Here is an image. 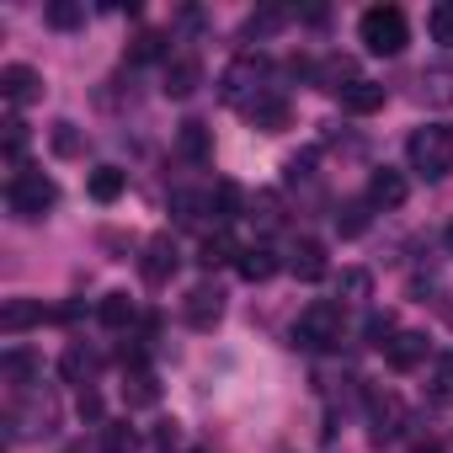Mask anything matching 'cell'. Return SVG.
<instances>
[{
    "mask_svg": "<svg viewBox=\"0 0 453 453\" xmlns=\"http://www.w3.org/2000/svg\"><path fill=\"white\" fill-rule=\"evenodd\" d=\"M405 155H411V171H421L426 181H442V176L453 171V128H448V123L416 128L411 144H405Z\"/></svg>",
    "mask_w": 453,
    "mask_h": 453,
    "instance_id": "1",
    "label": "cell"
},
{
    "mask_svg": "<svg viewBox=\"0 0 453 453\" xmlns=\"http://www.w3.org/2000/svg\"><path fill=\"white\" fill-rule=\"evenodd\" d=\"M59 426V405H54V395H17L12 405H6V437L12 442H27V437H49Z\"/></svg>",
    "mask_w": 453,
    "mask_h": 453,
    "instance_id": "2",
    "label": "cell"
},
{
    "mask_svg": "<svg viewBox=\"0 0 453 453\" xmlns=\"http://www.w3.org/2000/svg\"><path fill=\"white\" fill-rule=\"evenodd\" d=\"M357 38L368 43V54H400L411 43V22L400 6H368L357 22Z\"/></svg>",
    "mask_w": 453,
    "mask_h": 453,
    "instance_id": "3",
    "label": "cell"
},
{
    "mask_svg": "<svg viewBox=\"0 0 453 453\" xmlns=\"http://www.w3.org/2000/svg\"><path fill=\"white\" fill-rule=\"evenodd\" d=\"M342 331H347V320H342V304H331V299H315V304L299 310V320H294V342H299V347H315V352L336 347Z\"/></svg>",
    "mask_w": 453,
    "mask_h": 453,
    "instance_id": "4",
    "label": "cell"
},
{
    "mask_svg": "<svg viewBox=\"0 0 453 453\" xmlns=\"http://www.w3.org/2000/svg\"><path fill=\"white\" fill-rule=\"evenodd\" d=\"M54 197H59V187H54L43 171H17L12 187H6V203H12L17 219H43V213L54 208Z\"/></svg>",
    "mask_w": 453,
    "mask_h": 453,
    "instance_id": "5",
    "label": "cell"
},
{
    "mask_svg": "<svg viewBox=\"0 0 453 453\" xmlns=\"http://www.w3.org/2000/svg\"><path fill=\"white\" fill-rule=\"evenodd\" d=\"M262 75H267V59H262V54H241L230 70H224L219 96L230 102V107H251V102L262 96Z\"/></svg>",
    "mask_w": 453,
    "mask_h": 453,
    "instance_id": "6",
    "label": "cell"
},
{
    "mask_svg": "<svg viewBox=\"0 0 453 453\" xmlns=\"http://www.w3.org/2000/svg\"><path fill=\"white\" fill-rule=\"evenodd\" d=\"M219 315H224V294H219L213 283H197V288L187 294V304H181V320H187L192 331H213Z\"/></svg>",
    "mask_w": 453,
    "mask_h": 453,
    "instance_id": "7",
    "label": "cell"
},
{
    "mask_svg": "<svg viewBox=\"0 0 453 453\" xmlns=\"http://www.w3.org/2000/svg\"><path fill=\"white\" fill-rule=\"evenodd\" d=\"M246 118H251L262 134H283V128L294 123V102H288L283 91H262V96L246 107Z\"/></svg>",
    "mask_w": 453,
    "mask_h": 453,
    "instance_id": "8",
    "label": "cell"
},
{
    "mask_svg": "<svg viewBox=\"0 0 453 453\" xmlns=\"http://www.w3.org/2000/svg\"><path fill=\"white\" fill-rule=\"evenodd\" d=\"M0 96H6L12 107H27V102L43 96V75L33 65H6L0 70Z\"/></svg>",
    "mask_w": 453,
    "mask_h": 453,
    "instance_id": "9",
    "label": "cell"
},
{
    "mask_svg": "<svg viewBox=\"0 0 453 453\" xmlns=\"http://www.w3.org/2000/svg\"><path fill=\"white\" fill-rule=\"evenodd\" d=\"M176 241L171 235H155L150 246H144V262H139V273H144V283L150 288H160V283H171V273H176Z\"/></svg>",
    "mask_w": 453,
    "mask_h": 453,
    "instance_id": "10",
    "label": "cell"
},
{
    "mask_svg": "<svg viewBox=\"0 0 453 453\" xmlns=\"http://www.w3.org/2000/svg\"><path fill=\"white\" fill-rule=\"evenodd\" d=\"M197 81H203V59L197 54H171L165 59V96H192L197 91Z\"/></svg>",
    "mask_w": 453,
    "mask_h": 453,
    "instance_id": "11",
    "label": "cell"
},
{
    "mask_svg": "<svg viewBox=\"0 0 453 453\" xmlns=\"http://www.w3.org/2000/svg\"><path fill=\"white\" fill-rule=\"evenodd\" d=\"M421 357H426V336H421V331H395V336L384 342V363H389V368H400V373H405V368H416Z\"/></svg>",
    "mask_w": 453,
    "mask_h": 453,
    "instance_id": "12",
    "label": "cell"
},
{
    "mask_svg": "<svg viewBox=\"0 0 453 453\" xmlns=\"http://www.w3.org/2000/svg\"><path fill=\"white\" fill-rule=\"evenodd\" d=\"M368 203H373V208H400V203H405V176L389 171V165L373 171V176H368Z\"/></svg>",
    "mask_w": 453,
    "mask_h": 453,
    "instance_id": "13",
    "label": "cell"
},
{
    "mask_svg": "<svg viewBox=\"0 0 453 453\" xmlns=\"http://www.w3.org/2000/svg\"><path fill=\"white\" fill-rule=\"evenodd\" d=\"M288 267H294L299 283H320V278H326V246H320V241H299L294 257H288Z\"/></svg>",
    "mask_w": 453,
    "mask_h": 453,
    "instance_id": "14",
    "label": "cell"
},
{
    "mask_svg": "<svg viewBox=\"0 0 453 453\" xmlns=\"http://www.w3.org/2000/svg\"><path fill=\"white\" fill-rule=\"evenodd\" d=\"M38 320H43V304H33V299H6V310H0V331L6 336H22Z\"/></svg>",
    "mask_w": 453,
    "mask_h": 453,
    "instance_id": "15",
    "label": "cell"
},
{
    "mask_svg": "<svg viewBox=\"0 0 453 453\" xmlns=\"http://www.w3.org/2000/svg\"><path fill=\"white\" fill-rule=\"evenodd\" d=\"M0 373H6V384L22 395V389H27V379H38V357H33L27 347H12L6 357H0Z\"/></svg>",
    "mask_w": 453,
    "mask_h": 453,
    "instance_id": "16",
    "label": "cell"
},
{
    "mask_svg": "<svg viewBox=\"0 0 453 453\" xmlns=\"http://www.w3.org/2000/svg\"><path fill=\"white\" fill-rule=\"evenodd\" d=\"M342 107H347L352 118H368V112H379V107H384V86L357 81V86H347V91H342Z\"/></svg>",
    "mask_w": 453,
    "mask_h": 453,
    "instance_id": "17",
    "label": "cell"
},
{
    "mask_svg": "<svg viewBox=\"0 0 453 453\" xmlns=\"http://www.w3.org/2000/svg\"><path fill=\"white\" fill-rule=\"evenodd\" d=\"M235 267H241V278H246V283H267V278L278 273V257H273L267 246H246Z\"/></svg>",
    "mask_w": 453,
    "mask_h": 453,
    "instance_id": "18",
    "label": "cell"
},
{
    "mask_svg": "<svg viewBox=\"0 0 453 453\" xmlns=\"http://www.w3.org/2000/svg\"><path fill=\"white\" fill-rule=\"evenodd\" d=\"M123 400H128L134 411H144V405H155V400H160V384H155V373H144V368H134V373L123 379Z\"/></svg>",
    "mask_w": 453,
    "mask_h": 453,
    "instance_id": "19",
    "label": "cell"
},
{
    "mask_svg": "<svg viewBox=\"0 0 453 453\" xmlns=\"http://www.w3.org/2000/svg\"><path fill=\"white\" fill-rule=\"evenodd\" d=\"M43 22H49L54 33H75V27L86 22V6H81V0H49V12H43Z\"/></svg>",
    "mask_w": 453,
    "mask_h": 453,
    "instance_id": "20",
    "label": "cell"
},
{
    "mask_svg": "<svg viewBox=\"0 0 453 453\" xmlns=\"http://www.w3.org/2000/svg\"><path fill=\"white\" fill-rule=\"evenodd\" d=\"M123 187H128V176H123L118 165H96V171H91V197H96V203H118Z\"/></svg>",
    "mask_w": 453,
    "mask_h": 453,
    "instance_id": "21",
    "label": "cell"
},
{
    "mask_svg": "<svg viewBox=\"0 0 453 453\" xmlns=\"http://www.w3.org/2000/svg\"><path fill=\"white\" fill-rule=\"evenodd\" d=\"M208 213H213L219 224H230V219L241 213V187H235V181H219V187L208 192Z\"/></svg>",
    "mask_w": 453,
    "mask_h": 453,
    "instance_id": "22",
    "label": "cell"
},
{
    "mask_svg": "<svg viewBox=\"0 0 453 453\" xmlns=\"http://www.w3.org/2000/svg\"><path fill=\"white\" fill-rule=\"evenodd\" d=\"M368 208H373L368 197H363V203H342V213H336V235H342V241H357V235L368 230Z\"/></svg>",
    "mask_w": 453,
    "mask_h": 453,
    "instance_id": "23",
    "label": "cell"
},
{
    "mask_svg": "<svg viewBox=\"0 0 453 453\" xmlns=\"http://www.w3.org/2000/svg\"><path fill=\"white\" fill-rule=\"evenodd\" d=\"M96 315H102L107 331H128V326H134V299H128V294H107Z\"/></svg>",
    "mask_w": 453,
    "mask_h": 453,
    "instance_id": "24",
    "label": "cell"
},
{
    "mask_svg": "<svg viewBox=\"0 0 453 453\" xmlns=\"http://www.w3.org/2000/svg\"><path fill=\"white\" fill-rule=\"evenodd\" d=\"M102 453H139V432L128 421H102Z\"/></svg>",
    "mask_w": 453,
    "mask_h": 453,
    "instance_id": "25",
    "label": "cell"
},
{
    "mask_svg": "<svg viewBox=\"0 0 453 453\" xmlns=\"http://www.w3.org/2000/svg\"><path fill=\"white\" fill-rule=\"evenodd\" d=\"M421 102L453 107V70H426V75H421Z\"/></svg>",
    "mask_w": 453,
    "mask_h": 453,
    "instance_id": "26",
    "label": "cell"
},
{
    "mask_svg": "<svg viewBox=\"0 0 453 453\" xmlns=\"http://www.w3.org/2000/svg\"><path fill=\"white\" fill-rule=\"evenodd\" d=\"M426 33H432V43L453 49V0H437V6L426 12Z\"/></svg>",
    "mask_w": 453,
    "mask_h": 453,
    "instance_id": "27",
    "label": "cell"
},
{
    "mask_svg": "<svg viewBox=\"0 0 453 453\" xmlns=\"http://www.w3.org/2000/svg\"><path fill=\"white\" fill-rule=\"evenodd\" d=\"M176 150H181L187 160H208V128H203V123H181V128H176Z\"/></svg>",
    "mask_w": 453,
    "mask_h": 453,
    "instance_id": "28",
    "label": "cell"
},
{
    "mask_svg": "<svg viewBox=\"0 0 453 453\" xmlns=\"http://www.w3.org/2000/svg\"><path fill=\"white\" fill-rule=\"evenodd\" d=\"M197 262H203V267H224V262H241V251H235V241H230V235L219 230V235H208V241H203V257H197Z\"/></svg>",
    "mask_w": 453,
    "mask_h": 453,
    "instance_id": "29",
    "label": "cell"
},
{
    "mask_svg": "<svg viewBox=\"0 0 453 453\" xmlns=\"http://www.w3.org/2000/svg\"><path fill=\"white\" fill-rule=\"evenodd\" d=\"M320 86H326V91H347V86H357V81H352V59L331 54V59L320 65Z\"/></svg>",
    "mask_w": 453,
    "mask_h": 453,
    "instance_id": "30",
    "label": "cell"
},
{
    "mask_svg": "<svg viewBox=\"0 0 453 453\" xmlns=\"http://www.w3.org/2000/svg\"><path fill=\"white\" fill-rule=\"evenodd\" d=\"M91 368H96V357H91L86 347H70V352L59 357V373H65L70 384H86V379H91Z\"/></svg>",
    "mask_w": 453,
    "mask_h": 453,
    "instance_id": "31",
    "label": "cell"
},
{
    "mask_svg": "<svg viewBox=\"0 0 453 453\" xmlns=\"http://www.w3.org/2000/svg\"><path fill=\"white\" fill-rule=\"evenodd\" d=\"M128 59H134V65L165 59V38H160V33H139V38H134V49H128Z\"/></svg>",
    "mask_w": 453,
    "mask_h": 453,
    "instance_id": "32",
    "label": "cell"
},
{
    "mask_svg": "<svg viewBox=\"0 0 453 453\" xmlns=\"http://www.w3.org/2000/svg\"><path fill=\"white\" fill-rule=\"evenodd\" d=\"M49 144H54V155H81V150H86L81 134H75V123H54V128H49Z\"/></svg>",
    "mask_w": 453,
    "mask_h": 453,
    "instance_id": "33",
    "label": "cell"
},
{
    "mask_svg": "<svg viewBox=\"0 0 453 453\" xmlns=\"http://www.w3.org/2000/svg\"><path fill=\"white\" fill-rule=\"evenodd\" d=\"M336 288H342V299H368V288H373V278H368L363 267H347V273L336 278Z\"/></svg>",
    "mask_w": 453,
    "mask_h": 453,
    "instance_id": "34",
    "label": "cell"
},
{
    "mask_svg": "<svg viewBox=\"0 0 453 453\" xmlns=\"http://www.w3.org/2000/svg\"><path fill=\"white\" fill-rule=\"evenodd\" d=\"M395 421H400V400H389V395L379 400V395H373V432H379V437H389V432H395Z\"/></svg>",
    "mask_w": 453,
    "mask_h": 453,
    "instance_id": "35",
    "label": "cell"
},
{
    "mask_svg": "<svg viewBox=\"0 0 453 453\" xmlns=\"http://www.w3.org/2000/svg\"><path fill=\"white\" fill-rule=\"evenodd\" d=\"M288 22V12H257L251 22H246V38H267V33H278Z\"/></svg>",
    "mask_w": 453,
    "mask_h": 453,
    "instance_id": "36",
    "label": "cell"
},
{
    "mask_svg": "<svg viewBox=\"0 0 453 453\" xmlns=\"http://www.w3.org/2000/svg\"><path fill=\"white\" fill-rule=\"evenodd\" d=\"M171 208H176V219H181V224H192V219H197V208H208V197H197V192H171Z\"/></svg>",
    "mask_w": 453,
    "mask_h": 453,
    "instance_id": "37",
    "label": "cell"
},
{
    "mask_svg": "<svg viewBox=\"0 0 453 453\" xmlns=\"http://www.w3.org/2000/svg\"><path fill=\"white\" fill-rule=\"evenodd\" d=\"M432 389L448 400L453 395V357H437V368H432Z\"/></svg>",
    "mask_w": 453,
    "mask_h": 453,
    "instance_id": "38",
    "label": "cell"
},
{
    "mask_svg": "<svg viewBox=\"0 0 453 453\" xmlns=\"http://www.w3.org/2000/svg\"><path fill=\"white\" fill-rule=\"evenodd\" d=\"M22 150H27V128L12 118V123H6V155H12V160H22Z\"/></svg>",
    "mask_w": 453,
    "mask_h": 453,
    "instance_id": "39",
    "label": "cell"
},
{
    "mask_svg": "<svg viewBox=\"0 0 453 453\" xmlns=\"http://www.w3.org/2000/svg\"><path fill=\"white\" fill-rule=\"evenodd\" d=\"M389 336H395V320H389V315H368V342H373V347H384Z\"/></svg>",
    "mask_w": 453,
    "mask_h": 453,
    "instance_id": "40",
    "label": "cell"
},
{
    "mask_svg": "<svg viewBox=\"0 0 453 453\" xmlns=\"http://www.w3.org/2000/svg\"><path fill=\"white\" fill-rule=\"evenodd\" d=\"M81 416L102 421V395H96V389H81Z\"/></svg>",
    "mask_w": 453,
    "mask_h": 453,
    "instance_id": "41",
    "label": "cell"
},
{
    "mask_svg": "<svg viewBox=\"0 0 453 453\" xmlns=\"http://www.w3.org/2000/svg\"><path fill=\"white\" fill-rule=\"evenodd\" d=\"M155 442H160V448H176V442H181V426H176V421H165V426L155 432Z\"/></svg>",
    "mask_w": 453,
    "mask_h": 453,
    "instance_id": "42",
    "label": "cell"
},
{
    "mask_svg": "<svg viewBox=\"0 0 453 453\" xmlns=\"http://www.w3.org/2000/svg\"><path fill=\"white\" fill-rule=\"evenodd\" d=\"M442 241H448V251H453V224H448V235H442Z\"/></svg>",
    "mask_w": 453,
    "mask_h": 453,
    "instance_id": "43",
    "label": "cell"
}]
</instances>
